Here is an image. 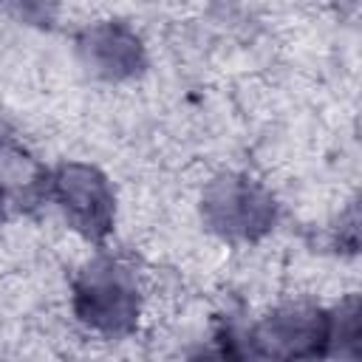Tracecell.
Masks as SVG:
<instances>
[{
	"label": "cell",
	"instance_id": "cell-1",
	"mask_svg": "<svg viewBox=\"0 0 362 362\" xmlns=\"http://www.w3.org/2000/svg\"><path fill=\"white\" fill-rule=\"evenodd\" d=\"M76 305L85 322L105 331H119L136 317L133 286L127 283L124 272L113 263L88 269L76 291Z\"/></svg>",
	"mask_w": 362,
	"mask_h": 362
},
{
	"label": "cell",
	"instance_id": "cell-2",
	"mask_svg": "<svg viewBox=\"0 0 362 362\" xmlns=\"http://www.w3.org/2000/svg\"><path fill=\"white\" fill-rule=\"evenodd\" d=\"M206 212L218 229H223L226 235H243V238L266 229L272 221L269 198L249 181H235V178H221L209 189Z\"/></svg>",
	"mask_w": 362,
	"mask_h": 362
},
{
	"label": "cell",
	"instance_id": "cell-3",
	"mask_svg": "<svg viewBox=\"0 0 362 362\" xmlns=\"http://www.w3.org/2000/svg\"><path fill=\"white\" fill-rule=\"evenodd\" d=\"M57 195L65 206V212L88 232V235H102L110 223L113 212V198L99 173L90 167L71 164L57 175Z\"/></svg>",
	"mask_w": 362,
	"mask_h": 362
},
{
	"label": "cell",
	"instance_id": "cell-4",
	"mask_svg": "<svg viewBox=\"0 0 362 362\" xmlns=\"http://www.w3.org/2000/svg\"><path fill=\"white\" fill-rule=\"evenodd\" d=\"M88 51L93 57V62L99 65V71L119 76L127 74L139 65V42L136 37H130L127 31L116 28V25H102L90 31L88 40Z\"/></svg>",
	"mask_w": 362,
	"mask_h": 362
},
{
	"label": "cell",
	"instance_id": "cell-5",
	"mask_svg": "<svg viewBox=\"0 0 362 362\" xmlns=\"http://www.w3.org/2000/svg\"><path fill=\"white\" fill-rule=\"evenodd\" d=\"M37 178H40V173H37L31 158H25L20 153H6L0 158V189L8 187V189H17V192L20 189L28 192L37 184Z\"/></svg>",
	"mask_w": 362,
	"mask_h": 362
},
{
	"label": "cell",
	"instance_id": "cell-6",
	"mask_svg": "<svg viewBox=\"0 0 362 362\" xmlns=\"http://www.w3.org/2000/svg\"><path fill=\"white\" fill-rule=\"evenodd\" d=\"M0 215H3V189H0Z\"/></svg>",
	"mask_w": 362,
	"mask_h": 362
}]
</instances>
